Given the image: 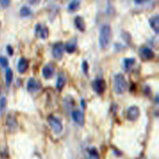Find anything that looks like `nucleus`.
<instances>
[{
    "mask_svg": "<svg viewBox=\"0 0 159 159\" xmlns=\"http://www.w3.org/2000/svg\"><path fill=\"white\" fill-rule=\"evenodd\" d=\"M111 30L108 25H103L99 32V46L102 49H107L111 42Z\"/></svg>",
    "mask_w": 159,
    "mask_h": 159,
    "instance_id": "nucleus-1",
    "label": "nucleus"
},
{
    "mask_svg": "<svg viewBox=\"0 0 159 159\" xmlns=\"http://www.w3.org/2000/svg\"><path fill=\"white\" fill-rule=\"evenodd\" d=\"M113 84H114V92L118 94H121L126 91L127 89V83L125 81V79L122 76L121 74H117L114 76L113 80Z\"/></svg>",
    "mask_w": 159,
    "mask_h": 159,
    "instance_id": "nucleus-2",
    "label": "nucleus"
},
{
    "mask_svg": "<svg viewBox=\"0 0 159 159\" xmlns=\"http://www.w3.org/2000/svg\"><path fill=\"white\" fill-rule=\"evenodd\" d=\"M48 120H49V123H50V125H51L52 129H53V131L56 133V134H59V133H61L62 130H63V124L62 122L60 121V119L57 118V117H55L53 116H49L48 118Z\"/></svg>",
    "mask_w": 159,
    "mask_h": 159,
    "instance_id": "nucleus-3",
    "label": "nucleus"
},
{
    "mask_svg": "<svg viewBox=\"0 0 159 159\" xmlns=\"http://www.w3.org/2000/svg\"><path fill=\"white\" fill-rule=\"evenodd\" d=\"M139 108L135 106H132L130 107H128L127 108V111H126V118L128 119V120H130V121H134V120H136V119L138 118L139 116Z\"/></svg>",
    "mask_w": 159,
    "mask_h": 159,
    "instance_id": "nucleus-4",
    "label": "nucleus"
},
{
    "mask_svg": "<svg viewBox=\"0 0 159 159\" xmlns=\"http://www.w3.org/2000/svg\"><path fill=\"white\" fill-rule=\"evenodd\" d=\"M35 33L38 38L46 39L49 36V30L46 26H44L43 24H37L36 28H35Z\"/></svg>",
    "mask_w": 159,
    "mask_h": 159,
    "instance_id": "nucleus-5",
    "label": "nucleus"
},
{
    "mask_svg": "<svg viewBox=\"0 0 159 159\" xmlns=\"http://www.w3.org/2000/svg\"><path fill=\"white\" fill-rule=\"evenodd\" d=\"M41 89V83H40L38 80L31 78L29 79V81L27 83V89L30 93H36L39 89Z\"/></svg>",
    "mask_w": 159,
    "mask_h": 159,
    "instance_id": "nucleus-6",
    "label": "nucleus"
},
{
    "mask_svg": "<svg viewBox=\"0 0 159 159\" xmlns=\"http://www.w3.org/2000/svg\"><path fill=\"white\" fill-rule=\"evenodd\" d=\"M72 117L74 119V121L76 122L78 125H81L83 126L84 124V112L79 111V109H76L72 112Z\"/></svg>",
    "mask_w": 159,
    "mask_h": 159,
    "instance_id": "nucleus-7",
    "label": "nucleus"
},
{
    "mask_svg": "<svg viewBox=\"0 0 159 159\" xmlns=\"http://www.w3.org/2000/svg\"><path fill=\"white\" fill-rule=\"evenodd\" d=\"M52 53H53V57L55 59H58V60L62 59L63 54H64V44L62 43L55 44L52 50Z\"/></svg>",
    "mask_w": 159,
    "mask_h": 159,
    "instance_id": "nucleus-8",
    "label": "nucleus"
},
{
    "mask_svg": "<svg viewBox=\"0 0 159 159\" xmlns=\"http://www.w3.org/2000/svg\"><path fill=\"white\" fill-rule=\"evenodd\" d=\"M93 91L98 94H102L104 91V82L102 79H97L93 83Z\"/></svg>",
    "mask_w": 159,
    "mask_h": 159,
    "instance_id": "nucleus-9",
    "label": "nucleus"
},
{
    "mask_svg": "<svg viewBox=\"0 0 159 159\" xmlns=\"http://www.w3.org/2000/svg\"><path fill=\"white\" fill-rule=\"evenodd\" d=\"M140 57L144 60H150L154 57V53L151 49L147 47H143L140 49Z\"/></svg>",
    "mask_w": 159,
    "mask_h": 159,
    "instance_id": "nucleus-10",
    "label": "nucleus"
},
{
    "mask_svg": "<svg viewBox=\"0 0 159 159\" xmlns=\"http://www.w3.org/2000/svg\"><path fill=\"white\" fill-rule=\"evenodd\" d=\"M18 72L20 74H24L25 72L27 71L28 68H29V63L26 59H24V58H21L19 60V62H18Z\"/></svg>",
    "mask_w": 159,
    "mask_h": 159,
    "instance_id": "nucleus-11",
    "label": "nucleus"
},
{
    "mask_svg": "<svg viewBox=\"0 0 159 159\" xmlns=\"http://www.w3.org/2000/svg\"><path fill=\"white\" fill-rule=\"evenodd\" d=\"M149 24H150L151 28L156 33L159 32V17H158V15H154V16H152L150 19H149Z\"/></svg>",
    "mask_w": 159,
    "mask_h": 159,
    "instance_id": "nucleus-12",
    "label": "nucleus"
},
{
    "mask_svg": "<svg viewBox=\"0 0 159 159\" xmlns=\"http://www.w3.org/2000/svg\"><path fill=\"white\" fill-rule=\"evenodd\" d=\"M43 76L44 78L46 79H50L53 77L54 75V68L52 65H46L44 68H43Z\"/></svg>",
    "mask_w": 159,
    "mask_h": 159,
    "instance_id": "nucleus-13",
    "label": "nucleus"
},
{
    "mask_svg": "<svg viewBox=\"0 0 159 159\" xmlns=\"http://www.w3.org/2000/svg\"><path fill=\"white\" fill-rule=\"evenodd\" d=\"M75 25H76V27L82 32H84V29H86V23H84L83 17L81 16L76 17V19H75Z\"/></svg>",
    "mask_w": 159,
    "mask_h": 159,
    "instance_id": "nucleus-14",
    "label": "nucleus"
},
{
    "mask_svg": "<svg viewBox=\"0 0 159 159\" xmlns=\"http://www.w3.org/2000/svg\"><path fill=\"white\" fill-rule=\"evenodd\" d=\"M65 83H66L65 76L63 75V73H60L58 80H57V89H59V91H62V89H63V88L65 86Z\"/></svg>",
    "mask_w": 159,
    "mask_h": 159,
    "instance_id": "nucleus-15",
    "label": "nucleus"
},
{
    "mask_svg": "<svg viewBox=\"0 0 159 159\" xmlns=\"http://www.w3.org/2000/svg\"><path fill=\"white\" fill-rule=\"evenodd\" d=\"M88 159H99L98 153L94 147L88 149Z\"/></svg>",
    "mask_w": 159,
    "mask_h": 159,
    "instance_id": "nucleus-16",
    "label": "nucleus"
},
{
    "mask_svg": "<svg viewBox=\"0 0 159 159\" xmlns=\"http://www.w3.org/2000/svg\"><path fill=\"white\" fill-rule=\"evenodd\" d=\"M7 125L8 127H10L11 129H14V128H16L17 126V121H16V119H15V117L13 116H7Z\"/></svg>",
    "mask_w": 159,
    "mask_h": 159,
    "instance_id": "nucleus-17",
    "label": "nucleus"
},
{
    "mask_svg": "<svg viewBox=\"0 0 159 159\" xmlns=\"http://www.w3.org/2000/svg\"><path fill=\"white\" fill-rule=\"evenodd\" d=\"M80 4H81L80 0H72L69 4V10L70 11H76L80 8Z\"/></svg>",
    "mask_w": 159,
    "mask_h": 159,
    "instance_id": "nucleus-18",
    "label": "nucleus"
},
{
    "mask_svg": "<svg viewBox=\"0 0 159 159\" xmlns=\"http://www.w3.org/2000/svg\"><path fill=\"white\" fill-rule=\"evenodd\" d=\"M6 84L7 86H10V84H11L12 82V80H13V72H12V70L11 69H7L6 70Z\"/></svg>",
    "mask_w": 159,
    "mask_h": 159,
    "instance_id": "nucleus-19",
    "label": "nucleus"
},
{
    "mask_svg": "<svg viewBox=\"0 0 159 159\" xmlns=\"http://www.w3.org/2000/svg\"><path fill=\"white\" fill-rule=\"evenodd\" d=\"M31 15V10H30L29 7L27 6H23L21 9H20V16L22 17H28Z\"/></svg>",
    "mask_w": 159,
    "mask_h": 159,
    "instance_id": "nucleus-20",
    "label": "nucleus"
},
{
    "mask_svg": "<svg viewBox=\"0 0 159 159\" xmlns=\"http://www.w3.org/2000/svg\"><path fill=\"white\" fill-rule=\"evenodd\" d=\"M134 63H135V61H134V59H132V58H129V59H125V60H124V67H125L126 71H127V70H130L132 68Z\"/></svg>",
    "mask_w": 159,
    "mask_h": 159,
    "instance_id": "nucleus-21",
    "label": "nucleus"
},
{
    "mask_svg": "<svg viewBox=\"0 0 159 159\" xmlns=\"http://www.w3.org/2000/svg\"><path fill=\"white\" fill-rule=\"evenodd\" d=\"M76 44H74V43H68L66 46H65V49H66V51L70 54H72L74 53L75 51H76Z\"/></svg>",
    "mask_w": 159,
    "mask_h": 159,
    "instance_id": "nucleus-22",
    "label": "nucleus"
},
{
    "mask_svg": "<svg viewBox=\"0 0 159 159\" xmlns=\"http://www.w3.org/2000/svg\"><path fill=\"white\" fill-rule=\"evenodd\" d=\"M0 65L3 67V68H7L8 67V61L7 59L5 57H0Z\"/></svg>",
    "mask_w": 159,
    "mask_h": 159,
    "instance_id": "nucleus-23",
    "label": "nucleus"
},
{
    "mask_svg": "<svg viewBox=\"0 0 159 159\" xmlns=\"http://www.w3.org/2000/svg\"><path fill=\"white\" fill-rule=\"evenodd\" d=\"M5 107H6V98H0V111H3Z\"/></svg>",
    "mask_w": 159,
    "mask_h": 159,
    "instance_id": "nucleus-24",
    "label": "nucleus"
},
{
    "mask_svg": "<svg viewBox=\"0 0 159 159\" xmlns=\"http://www.w3.org/2000/svg\"><path fill=\"white\" fill-rule=\"evenodd\" d=\"M82 67H83V71H84V74H87L88 71H89V65H88V63H87L86 61H84V62H83Z\"/></svg>",
    "mask_w": 159,
    "mask_h": 159,
    "instance_id": "nucleus-25",
    "label": "nucleus"
},
{
    "mask_svg": "<svg viewBox=\"0 0 159 159\" xmlns=\"http://www.w3.org/2000/svg\"><path fill=\"white\" fill-rule=\"evenodd\" d=\"M0 3H1L3 7H7L10 4V0H0Z\"/></svg>",
    "mask_w": 159,
    "mask_h": 159,
    "instance_id": "nucleus-26",
    "label": "nucleus"
},
{
    "mask_svg": "<svg viewBox=\"0 0 159 159\" xmlns=\"http://www.w3.org/2000/svg\"><path fill=\"white\" fill-rule=\"evenodd\" d=\"M28 2L32 5H37L40 2V0H28Z\"/></svg>",
    "mask_w": 159,
    "mask_h": 159,
    "instance_id": "nucleus-27",
    "label": "nucleus"
},
{
    "mask_svg": "<svg viewBox=\"0 0 159 159\" xmlns=\"http://www.w3.org/2000/svg\"><path fill=\"white\" fill-rule=\"evenodd\" d=\"M145 1H146V0H134V2L137 3V4H141V3L145 2Z\"/></svg>",
    "mask_w": 159,
    "mask_h": 159,
    "instance_id": "nucleus-28",
    "label": "nucleus"
},
{
    "mask_svg": "<svg viewBox=\"0 0 159 159\" xmlns=\"http://www.w3.org/2000/svg\"><path fill=\"white\" fill-rule=\"evenodd\" d=\"M7 51H9V54H10V55H12V54H13V50H12V48L10 47V46H7Z\"/></svg>",
    "mask_w": 159,
    "mask_h": 159,
    "instance_id": "nucleus-29",
    "label": "nucleus"
},
{
    "mask_svg": "<svg viewBox=\"0 0 159 159\" xmlns=\"http://www.w3.org/2000/svg\"><path fill=\"white\" fill-rule=\"evenodd\" d=\"M0 28H1V23H0Z\"/></svg>",
    "mask_w": 159,
    "mask_h": 159,
    "instance_id": "nucleus-30",
    "label": "nucleus"
}]
</instances>
